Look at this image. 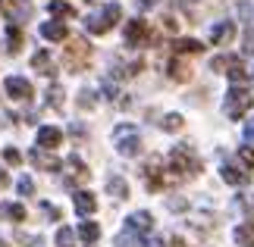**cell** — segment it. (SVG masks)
Listing matches in <instances>:
<instances>
[{
    "label": "cell",
    "mask_w": 254,
    "mask_h": 247,
    "mask_svg": "<svg viewBox=\"0 0 254 247\" xmlns=\"http://www.w3.org/2000/svg\"><path fill=\"white\" fill-rule=\"evenodd\" d=\"M3 160H6L9 166H19V163H22V153H19L16 147H6V150H3Z\"/></svg>",
    "instance_id": "4dcf8cb0"
},
{
    "label": "cell",
    "mask_w": 254,
    "mask_h": 247,
    "mask_svg": "<svg viewBox=\"0 0 254 247\" xmlns=\"http://www.w3.org/2000/svg\"><path fill=\"white\" fill-rule=\"evenodd\" d=\"M57 247H75V232L63 225V229L57 232Z\"/></svg>",
    "instance_id": "f1b7e54d"
},
{
    "label": "cell",
    "mask_w": 254,
    "mask_h": 247,
    "mask_svg": "<svg viewBox=\"0 0 254 247\" xmlns=\"http://www.w3.org/2000/svg\"><path fill=\"white\" fill-rule=\"evenodd\" d=\"M126 47H148V44H154L157 41V35L148 28V22L144 19H132L129 25H126Z\"/></svg>",
    "instance_id": "8992f818"
},
{
    "label": "cell",
    "mask_w": 254,
    "mask_h": 247,
    "mask_svg": "<svg viewBox=\"0 0 254 247\" xmlns=\"http://www.w3.org/2000/svg\"><path fill=\"white\" fill-rule=\"evenodd\" d=\"M69 179H66V188H75V182H88V175H91V172H88L85 169V163L79 160V156H69Z\"/></svg>",
    "instance_id": "e0dca14e"
},
{
    "label": "cell",
    "mask_w": 254,
    "mask_h": 247,
    "mask_svg": "<svg viewBox=\"0 0 254 247\" xmlns=\"http://www.w3.org/2000/svg\"><path fill=\"white\" fill-rule=\"evenodd\" d=\"M232 238H236L239 247H254V222H242Z\"/></svg>",
    "instance_id": "d6986e66"
},
{
    "label": "cell",
    "mask_w": 254,
    "mask_h": 247,
    "mask_svg": "<svg viewBox=\"0 0 254 247\" xmlns=\"http://www.w3.org/2000/svg\"><path fill=\"white\" fill-rule=\"evenodd\" d=\"M107 191H110L113 197H120V200H123V197H129V185H126V179H120V175H113V179L107 182Z\"/></svg>",
    "instance_id": "d4e9b609"
},
{
    "label": "cell",
    "mask_w": 254,
    "mask_h": 247,
    "mask_svg": "<svg viewBox=\"0 0 254 247\" xmlns=\"http://www.w3.org/2000/svg\"><path fill=\"white\" fill-rule=\"evenodd\" d=\"M245 138H251V141H254V119L245 125Z\"/></svg>",
    "instance_id": "8d00e7d4"
},
{
    "label": "cell",
    "mask_w": 254,
    "mask_h": 247,
    "mask_svg": "<svg viewBox=\"0 0 254 247\" xmlns=\"http://www.w3.org/2000/svg\"><path fill=\"white\" fill-rule=\"evenodd\" d=\"M220 175H223V182L232 185V188H239V185H245V182H248V175L242 172V169H236L232 163H223V166H220Z\"/></svg>",
    "instance_id": "ac0fdd59"
},
{
    "label": "cell",
    "mask_w": 254,
    "mask_h": 247,
    "mask_svg": "<svg viewBox=\"0 0 254 247\" xmlns=\"http://www.w3.org/2000/svg\"><path fill=\"white\" fill-rule=\"evenodd\" d=\"M51 16H57V19H75V6H69L66 0H51Z\"/></svg>",
    "instance_id": "603a6c76"
},
{
    "label": "cell",
    "mask_w": 254,
    "mask_h": 247,
    "mask_svg": "<svg viewBox=\"0 0 254 247\" xmlns=\"http://www.w3.org/2000/svg\"><path fill=\"white\" fill-rule=\"evenodd\" d=\"M32 69H35V72H41V75H47V78L57 75V66H54V60H51V53H47V50H38L32 56Z\"/></svg>",
    "instance_id": "5bb4252c"
},
{
    "label": "cell",
    "mask_w": 254,
    "mask_h": 247,
    "mask_svg": "<svg viewBox=\"0 0 254 247\" xmlns=\"http://www.w3.org/2000/svg\"><path fill=\"white\" fill-rule=\"evenodd\" d=\"M60 141H63L60 128H54V125L38 128V147H41V150H54V147H60Z\"/></svg>",
    "instance_id": "30bf717a"
},
{
    "label": "cell",
    "mask_w": 254,
    "mask_h": 247,
    "mask_svg": "<svg viewBox=\"0 0 254 247\" xmlns=\"http://www.w3.org/2000/svg\"><path fill=\"white\" fill-rule=\"evenodd\" d=\"M3 91H6V97H13V100H25L28 103V100H32V94H35V88L22 75H9L6 82H3Z\"/></svg>",
    "instance_id": "ba28073f"
},
{
    "label": "cell",
    "mask_w": 254,
    "mask_h": 247,
    "mask_svg": "<svg viewBox=\"0 0 254 247\" xmlns=\"http://www.w3.org/2000/svg\"><path fill=\"white\" fill-rule=\"evenodd\" d=\"M198 172H201L198 153H194L189 144H176L170 150V182L189 179V175H198Z\"/></svg>",
    "instance_id": "6da1fadb"
},
{
    "label": "cell",
    "mask_w": 254,
    "mask_h": 247,
    "mask_svg": "<svg viewBox=\"0 0 254 247\" xmlns=\"http://www.w3.org/2000/svg\"><path fill=\"white\" fill-rule=\"evenodd\" d=\"M41 213H44V216H47V219H51V222H57V219H60V210H57L54 203H47V200L41 203Z\"/></svg>",
    "instance_id": "d6a6232c"
},
{
    "label": "cell",
    "mask_w": 254,
    "mask_h": 247,
    "mask_svg": "<svg viewBox=\"0 0 254 247\" xmlns=\"http://www.w3.org/2000/svg\"><path fill=\"white\" fill-rule=\"evenodd\" d=\"M22 41H25L22 28L9 25V28H6V53H19V47H22Z\"/></svg>",
    "instance_id": "7402d4cb"
},
{
    "label": "cell",
    "mask_w": 254,
    "mask_h": 247,
    "mask_svg": "<svg viewBox=\"0 0 254 247\" xmlns=\"http://www.w3.org/2000/svg\"><path fill=\"white\" fill-rule=\"evenodd\" d=\"M0 247H6V244H3V241H0Z\"/></svg>",
    "instance_id": "ab89813d"
},
{
    "label": "cell",
    "mask_w": 254,
    "mask_h": 247,
    "mask_svg": "<svg viewBox=\"0 0 254 247\" xmlns=\"http://www.w3.org/2000/svg\"><path fill=\"white\" fill-rule=\"evenodd\" d=\"M79 238H82L85 244H94L97 238H101V225L91 222V219H85V222L79 225Z\"/></svg>",
    "instance_id": "44dd1931"
},
{
    "label": "cell",
    "mask_w": 254,
    "mask_h": 247,
    "mask_svg": "<svg viewBox=\"0 0 254 247\" xmlns=\"http://www.w3.org/2000/svg\"><path fill=\"white\" fill-rule=\"evenodd\" d=\"M19 194H35V182L32 179H25V175H22V179H19Z\"/></svg>",
    "instance_id": "836d02e7"
},
{
    "label": "cell",
    "mask_w": 254,
    "mask_h": 247,
    "mask_svg": "<svg viewBox=\"0 0 254 247\" xmlns=\"http://www.w3.org/2000/svg\"><path fill=\"white\" fill-rule=\"evenodd\" d=\"M0 216H6L9 222H22L25 219V206L22 203H0Z\"/></svg>",
    "instance_id": "cb8c5ba5"
},
{
    "label": "cell",
    "mask_w": 254,
    "mask_h": 247,
    "mask_svg": "<svg viewBox=\"0 0 254 247\" xmlns=\"http://www.w3.org/2000/svg\"><path fill=\"white\" fill-rule=\"evenodd\" d=\"M251 106H254V94L248 91V88L232 85L229 91H226V103H223V110H226L229 119H242V116H245Z\"/></svg>",
    "instance_id": "7a4b0ae2"
},
{
    "label": "cell",
    "mask_w": 254,
    "mask_h": 247,
    "mask_svg": "<svg viewBox=\"0 0 254 247\" xmlns=\"http://www.w3.org/2000/svg\"><path fill=\"white\" fill-rule=\"evenodd\" d=\"M167 75L173 78V82H189V78H191V66L185 60H179V56H173L170 66H167Z\"/></svg>",
    "instance_id": "9a60e30c"
},
{
    "label": "cell",
    "mask_w": 254,
    "mask_h": 247,
    "mask_svg": "<svg viewBox=\"0 0 254 247\" xmlns=\"http://www.w3.org/2000/svg\"><path fill=\"white\" fill-rule=\"evenodd\" d=\"M41 35L47 38V41H69V28H66L63 22H44Z\"/></svg>",
    "instance_id": "2e32d148"
},
{
    "label": "cell",
    "mask_w": 254,
    "mask_h": 247,
    "mask_svg": "<svg viewBox=\"0 0 254 247\" xmlns=\"http://www.w3.org/2000/svg\"><path fill=\"white\" fill-rule=\"evenodd\" d=\"M113 144H116V150H120L123 156H138V150H141V135H138V128L129 125V122L116 125V128H113Z\"/></svg>",
    "instance_id": "3957f363"
},
{
    "label": "cell",
    "mask_w": 254,
    "mask_h": 247,
    "mask_svg": "<svg viewBox=\"0 0 254 247\" xmlns=\"http://www.w3.org/2000/svg\"><path fill=\"white\" fill-rule=\"evenodd\" d=\"M141 247H167L160 238H151V241H141Z\"/></svg>",
    "instance_id": "d590c367"
},
{
    "label": "cell",
    "mask_w": 254,
    "mask_h": 247,
    "mask_svg": "<svg viewBox=\"0 0 254 247\" xmlns=\"http://www.w3.org/2000/svg\"><path fill=\"white\" fill-rule=\"evenodd\" d=\"M239 163L245 169H254V147H239Z\"/></svg>",
    "instance_id": "f546056e"
},
{
    "label": "cell",
    "mask_w": 254,
    "mask_h": 247,
    "mask_svg": "<svg viewBox=\"0 0 254 247\" xmlns=\"http://www.w3.org/2000/svg\"><path fill=\"white\" fill-rule=\"evenodd\" d=\"M79 106H82V110H91V106H94V97H91V91H82V97H79Z\"/></svg>",
    "instance_id": "e575fe53"
},
{
    "label": "cell",
    "mask_w": 254,
    "mask_h": 247,
    "mask_svg": "<svg viewBox=\"0 0 254 247\" xmlns=\"http://www.w3.org/2000/svg\"><path fill=\"white\" fill-rule=\"evenodd\" d=\"M232 38H236V22H229V19L210 28V44H229Z\"/></svg>",
    "instance_id": "4fadbf2b"
},
{
    "label": "cell",
    "mask_w": 254,
    "mask_h": 247,
    "mask_svg": "<svg viewBox=\"0 0 254 247\" xmlns=\"http://www.w3.org/2000/svg\"><path fill=\"white\" fill-rule=\"evenodd\" d=\"M182 125H185V122H182L179 113H167V116L160 119V128H163V132H179Z\"/></svg>",
    "instance_id": "484cf974"
},
{
    "label": "cell",
    "mask_w": 254,
    "mask_h": 247,
    "mask_svg": "<svg viewBox=\"0 0 254 247\" xmlns=\"http://www.w3.org/2000/svg\"><path fill=\"white\" fill-rule=\"evenodd\" d=\"M120 16H123V6H120V3H107L101 13H94V16L85 19V28H88L91 35H107L116 22H120Z\"/></svg>",
    "instance_id": "277c9868"
},
{
    "label": "cell",
    "mask_w": 254,
    "mask_h": 247,
    "mask_svg": "<svg viewBox=\"0 0 254 247\" xmlns=\"http://www.w3.org/2000/svg\"><path fill=\"white\" fill-rule=\"evenodd\" d=\"M6 185H9V175H6L3 169H0V188H6Z\"/></svg>",
    "instance_id": "74e56055"
},
{
    "label": "cell",
    "mask_w": 254,
    "mask_h": 247,
    "mask_svg": "<svg viewBox=\"0 0 254 247\" xmlns=\"http://www.w3.org/2000/svg\"><path fill=\"white\" fill-rule=\"evenodd\" d=\"M141 175H144V185H148V191H160V188L170 182L167 175H163V160H160V156H151V160L144 163Z\"/></svg>",
    "instance_id": "52a82bcc"
},
{
    "label": "cell",
    "mask_w": 254,
    "mask_h": 247,
    "mask_svg": "<svg viewBox=\"0 0 254 247\" xmlns=\"http://www.w3.org/2000/svg\"><path fill=\"white\" fill-rule=\"evenodd\" d=\"M245 69H248V75L254 78V56H251V66H245Z\"/></svg>",
    "instance_id": "f35d334b"
},
{
    "label": "cell",
    "mask_w": 254,
    "mask_h": 247,
    "mask_svg": "<svg viewBox=\"0 0 254 247\" xmlns=\"http://www.w3.org/2000/svg\"><path fill=\"white\" fill-rule=\"evenodd\" d=\"M173 50H176V56L179 53H201L204 44L194 41V38H179V41H173Z\"/></svg>",
    "instance_id": "ffe728a7"
},
{
    "label": "cell",
    "mask_w": 254,
    "mask_h": 247,
    "mask_svg": "<svg viewBox=\"0 0 254 247\" xmlns=\"http://www.w3.org/2000/svg\"><path fill=\"white\" fill-rule=\"evenodd\" d=\"M28 160H32L38 169H44V172H57L60 169V160H57L54 153H47V150H41V147H35V150H28Z\"/></svg>",
    "instance_id": "9c48e42d"
},
{
    "label": "cell",
    "mask_w": 254,
    "mask_h": 247,
    "mask_svg": "<svg viewBox=\"0 0 254 247\" xmlns=\"http://www.w3.org/2000/svg\"><path fill=\"white\" fill-rule=\"evenodd\" d=\"M116 247H141V235H135V232L126 229L120 238H116Z\"/></svg>",
    "instance_id": "83f0119b"
},
{
    "label": "cell",
    "mask_w": 254,
    "mask_h": 247,
    "mask_svg": "<svg viewBox=\"0 0 254 247\" xmlns=\"http://www.w3.org/2000/svg\"><path fill=\"white\" fill-rule=\"evenodd\" d=\"M72 203H75V213H79V216H91L97 210V197L91 191H75L72 194Z\"/></svg>",
    "instance_id": "7c38bea8"
},
{
    "label": "cell",
    "mask_w": 254,
    "mask_h": 247,
    "mask_svg": "<svg viewBox=\"0 0 254 247\" xmlns=\"http://www.w3.org/2000/svg\"><path fill=\"white\" fill-rule=\"evenodd\" d=\"M126 229L135 232V235H144V232H151L154 229V219H151V213L148 210H138V213H132L129 219H126Z\"/></svg>",
    "instance_id": "8fae6325"
},
{
    "label": "cell",
    "mask_w": 254,
    "mask_h": 247,
    "mask_svg": "<svg viewBox=\"0 0 254 247\" xmlns=\"http://www.w3.org/2000/svg\"><path fill=\"white\" fill-rule=\"evenodd\" d=\"M66 66H69V72H85L88 69V60H91V44L85 41V38H72L69 44H66Z\"/></svg>",
    "instance_id": "5b68a950"
},
{
    "label": "cell",
    "mask_w": 254,
    "mask_h": 247,
    "mask_svg": "<svg viewBox=\"0 0 254 247\" xmlns=\"http://www.w3.org/2000/svg\"><path fill=\"white\" fill-rule=\"evenodd\" d=\"M47 106L63 110V88L60 85H51V88H47Z\"/></svg>",
    "instance_id": "4316f807"
},
{
    "label": "cell",
    "mask_w": 254,
    "mask_h": 247,
    "mask_svg": "<svg viewBox=\"0 0 254 247\" xmlns=\"http://www.w3.org/2000/svg\"><path fill=\"white\" fill-rule=\"evenodd\" d=\"M104 97H107V100H120V88H116L110 78L104 82Z\"/></svg>",
    "instance_id": "1f68e13d"
},
{
    "label": "cell",
    "mask_w": 254,
    "mask_h": 247,
    "mask_svg": "<svg viewBox=\"0 0 254 247\" xmlns=\"http://www.w3.org/2000/svg\"><path fill=\"white\" fill-rule=\"evenodd\" d=\"M0 6H3V0H0Z\"/></svg>",
    "instance_id": "60d3db41"
}]
</instances>
